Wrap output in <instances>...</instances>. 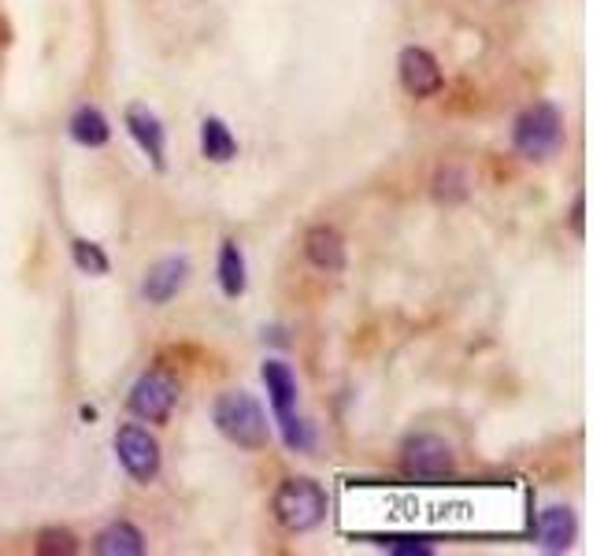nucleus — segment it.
<instances>
[{
  "label": "nucleus",
  "instance_id": "obj_1",
  "mask_svg": "<svg viewBox=\"0 0 593 556\" xmlns=\"http://www.w3.org/2000/svg\"><path fill=\"white\" fill-rule=\"evenodd\" d=\"M212 419H215V427H219V434L238 445V450L256 453V450H264L267 438H272L264 408H260V401L245 390L223 393V397L215 401Z\"/></svg>",
  "mask_w": 593,
  "mask_h": 556
},
{
  "label": "nucleus",
  "instance_id": "obj_2",
  "mask_svg": "<svg viewBox=\"0 0 593 556\" xmlns=\"http://www.w3.org/2000/svg\"><path fill=\"white\" fill-rule=\"evenodd\" d=\"M564 146V115L550 101H538L519 112L512 127V149L523 160H550Z\"/></svg>",
  "mask_w": 593,
  "mask_h": 556
},
{
  "label": "nucleus",
  "instance_id": "obj_3",
  "mask_svg": "<svg viewBox=\"0 0 593 556\" xmlns=\"http://www.w3.org/2000/svg\"><path fill=\"white\" fill-rule=\"evenodd\" d=\"M272 513L286 531L304 534L327 516V490L316 479H282L272 497Z\"/></svg>",
  "mask_w": 593,
  "mask_h": 556
},
{
  "label": "nucleus",
  "instance_id": "obj_4",
  "mask_svg": "<svg viewBox=\"0 0 593 556\" xmlns=\"http://www.w3.org/2000/svg\"><path fill=\"white\" fill-rule=\"evenodd\" d=\"M401 468L416 482H438L456 468V453L438 434H412L401 450Z\"/></svg>",
  "mask_w": 593,
  "mask_h": 556
},
{
  "label": "nucleus",
  "instance_id": "obj_5",
  "mask_svg": "<svg viewBox=\"0 0 593 556\" xmlns=\"http://www.w3.org/2000/svg\"><path fill=\"white\" fill-rule=\"evenodd\" d=\"M127 405H130L134 416L146 419V424H167L171 412H175V405H178V382L171 379L167 371L152 367V371H146L138 382H134Z\"/></svg>",
  "mask_w": 593,
  "mask_h": 556
},
{
  "label": "nucleus",
  "instance_id": "obj_6",
  "mask_svg": "<svg viewBox=\"0 0 593 556\" xmlns=\"http://www.w3.org/2000/svg\"><path fill=\"white\" fill-rule=\"evenodd\" d=\"M115 456L134 482H152L160 475V442L138 424L115 430Z\"/></svg>",
  "mask_w": 593,
  "mask_h": 556
},
{
  "label": "nucleus",
  "instance_id": "obj_7",
  "mask_svg": "<svg viewBox=\"0 0 593 556\" xmlns=\"http://www.w3.org/2000/svg\"><path fill=\"white\" fill-rule=\"evenodd\" d=\"M398 71H401V86L408 89L412 97H434L438 89H442V83H445L438 60L430 56L427 49H419V45H408V49H401Z\"/></svg>",
  "mask_w": 593,
  "mask_h": 556
},
{
  "label": "nucleus",
  "instance_id": "obj_8",
  "mask_svg": "<svg viewBox=\"0 0 593 556\" xmlns=\"http://www.w3.org/2000/svg\"><path fill=\"white\" fill-rule=\"evenodd\" d=\"M190 278V264L186 256H167V260H156L149 267L146 278H141V298L149 304H167L171 298H178V290L186 286Z\"/></svg>",
  "mask_w": 593,
  "mask_h": 556
},
{
  "label": "nucleus",
  "instance_id": "obj_9",
  "mask_svg": "<svg viewBox=\"0 0 593 556\" xmlns=\"http://www.w3.org/2000/svg\"><path fill=\"white\" fill-rule=\"evenodd\" d=\"M304 256L319 271H341L345 267V238L335 227H327V223H316L304 235Z\"/></svg>",
  "mask_w": 593,
  "mask_h": 556
},
{
  "label": "nucleus",
  "instance_id": "obj_10",
  "mask_svg": "<svg viewBox=\"0 0 593 556\" xmlns=\"http://www.w3.org/2000/svg\"><path fill=\"white\" fill-rule=\"evenodd\" d=\"M127 130L138 141V149L152 160V167L164 172V127H160L156 115L146 108H127Z\"/></svg>",
  "mask_w": 593,
  "mask_h": 556
},
{
  "label": "nucleus",
  "instance_id": "obj_11",
  "mask_svg": "<svg viewBox=\"0 0 593 556\" xmlns=\"http://www.w3.org/2000/svg\"><path fill=\"white\" fill-rule=\"evenodd\" d=\"M538 538L545 553H568L575 542V513L564 505H550L538 516Z\"/></svg>",
  "mask_w": 593,
  "mask_h": 556
},
{
  "label": "nucleus",
  "instance_id": "obj_12",
  "mask_svg": "<svg viewBox=\"0 0 593 556\" xmlns=\"http://www.w3.org/2000/svg\"><path fill=\"white\" fill-rule=\"evenodd\" d=\"M260 379H264V386H267V397H272L275 419L293 416V408H296V379H293L290 367L278 364V361H267L264 371H260Z\"/></svg>",
  "mask_w": 593,
  "mask_h": 556
},
{
  "label": "nucleus",
  "instance_id": "obj_13",
  "mask_svg": "<svg viewBox=\"0 0 593 556\" xmlns=\"http://www.w3.org/2000/svg\"><path fill=\"white\" fill-rule=\"evenodd\" d=\"M93 553H101V556H141V553H146V534H141L134 523H127V519H119V523H108L104 531L97 534Z\"/></svg>",
  "mask_w": 593,
  "mask_h": 556
},
{
  "label": "nucleus",
  "instance_id": "obj_14",
  "mask_svg": "<svg viewBox=\"0 0 593 556\" xmlns=\"http://www.w3.org/2000/svg\"><path fill=\"white\" fill-rule=\"evenodd\" d=\"M71 138L78 141V146L86 149H104L108 141H112V127H108V119L101 112H97L93 104H83L75 115H71Z\"/></svg>",
  "mask_w": 593,
  "mask_h": 556
},
{
  "label": "nucleus",
  "instance_id": "obj_15",
  "mask_svg": "<svg viewBox=\"0 0 593 556\" xmlns=\"http://www.w3.org/2000/svg\"><path fill=\"white\" fill-rule=\"evenodd\" d=\"M201 152L212 164H230V160L238 156V138L230 134L227 123L209 115V119L201 123Z\"/></svg>",
  "mask_w": 593,
  "mask_h": 556
},
{
  "label": "nucleus",
  "instance_id": "obj_16",
  "mask_svg": "<svg viewBox=\"0 0 593 556\" xmlns=\"http://www.w3.org/2000/svg\"><path fill=\"white\" fill-rule=\"evenodd\" d=\"M219 286L227 298H241L245 293V256H241L238 241H223L219 249Z\"/></svg>",
  "mask_w": 593,
  "mask_h": 556
},
{
  "label": "nucleus",
  "instance_id": "obj_17",
  "mask_svg": "<svg viewBox=\"0 0 593 556\" xmlns=\"http://www.w3.org/2000/svg\"><path fill=\"white\" fill-rule=\"evenodd\" d=\"M71 256H75L78 271H86V275H108V267H112L104 256V249L97 245V241H86V238L71 241Z\"/></svg>",
  "mask_w": 593,
  "mask_h": 556
},
{
  "label": "nucleus",
  "instance_id": "obj_18",
  "mask_svg": "<svg viewBox=\"0 0 593 556\" xmlns=\"http://www.w3.org/2000/svg\"><path fill=\"white\" fill-rule=\"evenodd\" d=\"M34 549H38L41 556H75L78 542H75V534L64 531V527H45Z\"/></svg>",
  "mask_w": 593,
  "mask_h": 556
},
{
  "label": "nucleus",
  "instance_id": "obj_19",
  "mask_svg": "<svg viewBox=\"0 0 593 556\" xmlns=\"http://www.w3.org/2000/svg\"><path fill=\"white\" fill-rule=\"evenodd\" d=\"M278 427H282V442H286V450H293V453H304V450H312V430L308 424H304L301 416H286V419H278Z\"/></svg>",
  "mask_w": 593,
  "mask_h": 556
},
{
  "label": "nucleus",
  "instance_id": "obj_20",
  "mask_svg": "<svg viewBox=\"0 0 593 556\" xmlns=\"http://www.w3.org/2000/svg\"><path fill=\"white\" fill-rule=\"evenodd\" d=\"M438 201H464L467 197V178L464 172H456V167H445V172H438Z\"/></svg>",
  "mask_w": 593,
  "mask_h": 556
},
{
  "label": "nucleus",
  "instance_id": "obj_21",
  "mask_svg": "<svg viewBox=\"0 0 593 556\" xmlns=\"http://www.w3.org/2000/svg\"><path fill=\"white\" fill-rule=\"evenodd\" d=\"M382 549L386 553H401V556H427L430 545L419 542V538H382Z\"/></svg>",
  "mask_w": 593,
  "mask_h": 556
},
{
  "label": "nucleus",
  "instance_id": "obj_22",
  "mask_svg": "<svg viewBox=\"0 0 593 556\" xmlns=\"http://www.w3.org/2000/svg\"><path fill=\"white\" fill-rule=\"evenodd\" d=\"M571 227H575V235H582L586 230V201H575V208H571Z\"/></svg>",
  "mask_w": 593,
  "mask_h": 556
}]
</instances>
